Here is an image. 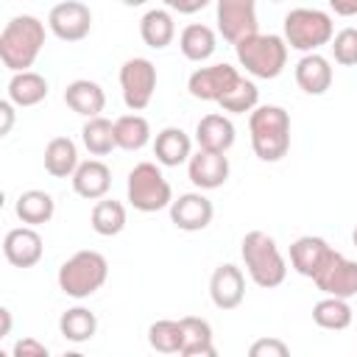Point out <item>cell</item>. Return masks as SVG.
Here are the masks:
<instances>
[{
	"mask_svg": "<svg viewBox=\"0 0 357 357\" xmlns=\"http://www.w3.org/2000/svg\"><path fill=\"white\" fill-rule=\"evenodd\" d=\"M45 47V22L33 14H17L0 31V61L6 70L28 73Z\"/></svg>",
	"mask_w": 357,
	"mask_h": 357,
	"instance_id": "1",
	"label": "cell"
},
{
	"mask_svg": "<svg viewBox=\"0 0 357 357\" xmlns=\"http://www.w3.org/2000/svg\"><path fill=\"white\" fill-rule=\"evenodd\" d=\"M248 134L259 162H282L290 151V114L276 103H262L248 114Z\"/></svg>",
	"mask_w": 357,
	"mask_h": 357,
	"instance_id": "2",
	"label": "cell"
},
{
	"mask_svg": "<svg viewBox=\"0 0 357 357\" xmlns=\"http://www.w3.org/2000/svg\"><path fill=\"white\" fill-rule=\"evenodd\" d=\"M240 257H243L245 273L257 287L273 290L287 279V262L276 240L262 229H254L240 240Z\"/></svg>",
	"mask_w": 357,
	"mask_h": 357,
	"instance_id": "3",
	"label": "cell"
},
{
	"mask_svg": "<svg viewBox=\"0 0 357 357\" xmlns=\"http://www.w3.org/2000/svg\"><path fill=\"white\" fill-rule=\"evenodd\" d=\"M106 279H109V262L100 251H92V248L75 251L70 259L61 262L56 273L59 290L70 298H89L106 284Z\"/></svg>",
	"mask_w": 357,
	"mask_h": 357,
	"instance_id": "4",
	"label": "cell"
},
{
	"mask_svg": "<svg viewBox=\"0 0 357 357\" xmlns=\"http://www.w3.org/2000/svg\"><path fill=\"white\" fill-rule=\"evenodd\" d=\"M284 42L287 47L298 50V53H318V47L329 45L335 36V22L329 17V11L324 8H290L284 14Z\"/></svg>",
	"mask_w": 357,
	"mask_h": 357,
	"instance_id": "5",
	"label": "cell"
},
{
	"mask_svg": "<svg viewBox=\"0 0 357 357\" xmlns=\"http://www.w3.org/2000/svg\"><path fill=\"white\" fill-rule=\"evenodd\" d=\"M126 201L137 209V212H159V209H170L173 204V187L165 178L162 167L156 162H137L128 170L126 178Z\"/></svg>",
	"mask_w": 357,
	"mask_h": 357,
	"instance_id": "6",
	"label": "cell"
},
{
	"mask_svg": "<svg viewBox=\"0 0 357 357\" xmlns=\"http://www.w3.org/2000/svg\"><path fill=\"white\" fill-rule=\"evenodd\" d=\"M234 56L248 75L271 81V78L282 75V70L287 64V42L279 33H257V36H248L240 45H234Z\"/></svg>",
	"mask_w": 357,
	"mask_h": 357,
	"instance_id": "7",
	"label": "cell"
},
{
	"mask_svg": "<svg viewBox=\"0 0 357 357\" xmlns=\"http://www.w3.org/2000/svg\"><path fill=\"white\" fill-rule=\"evenodd\" d=\"M120 92H123V103L131 114L148 109V103L153 100L156 92V67L151 59L145 56H134L126 59L120 67Z\"/></svg>",
	"mask_w": 357,
	"mask_h": 357,
	"instance_id": "8",
	"label": "cell"
},
{
	"mask_svg": "<svg viewBox=\"0 0 357 357\" xmlns=\"http://www.w3.org/2000/svg\"><path fill=\"white\" fill-rule=\"evenodd\" d=\"M215 22H218V33L231 45H240L243 39L259 33L254 0H218Z\"/></svg>",
	"mask_w": 357,
	"mask_h": 357,
	"instance_id": "9",
	"label": "cell"
},
{
	"mask_svg": "<svg viewBox=\"0 0 357 357\" xmlns=\"http://www.w3.org/2000/svg\"><path fill=\"white\" fill-rule=\"evenodd\" d=\"M243 75L237 73V67L220 61V64H209V67H198L190 73L187 78V92L195 98V100H212V103H220L240 81Z\"/></svg>",
	"mask_w": 357,
	"mask_h": 357,
	"instance_id": "10",
	"label": "cell"
},
{
	"mask_svg": "<svg viewBox=\"0 0 357 357\" xmlns=\"http://www.w3.org/2000/svg\"><path fill=\"white\" fill-rule=\"evenodd\" d=\"M312 284L329 296V298H354L357 296V262L343 257L340 251H332L324 268L315 273Z\"/></svg>",
	"mask_w": 357,
	"mask_h": 357,
	"instance_id": "11",
	"label": "cell"
},
{
	"mask_svg": "<svg viewBox=\"0 0 357 357\" xmlns=\"http://www.w3.org/2000/svg\"><path fill=\"white\" fill-rule=\"evenodd\" d=\"M47 28L61 42H81L92 31V11L81 0H64L56 3L47 14Z\"/></svg>",
	"mask_w": 357,
	"mask_h": 357,
	"instance_id": "12",
	"label": "cell"
},
{
	"mask_svg": "<svg viewBox=\"0 0 357 357\" xmlns=\"http://www.w3.org/2000/svg\"><path fill=\"white\" fill-rule=\"evenodd\" d=\"M209 298L218 310H237L245 298V273L234 262H220L209 276Z\"/></svg>",
	"mask_w": 357,
	"mask_h": 357,
	"instance_id": "13",
	"label": "cell"
},
{
	"mask_svg": "<svg viewBox=\"0 0 357 357\" xmlns=\"http://www.w3.org/2000/svg\"><path fill=\"white\" fill-rule=\"evenodd\" d=\"M215 218V206L204 192H184L170 204V223L181 231H204Z\"/></svg>",
	"mask_w": 357,
	"mask_h": 357,
	"instance_id": "14",
	"label": "cell"
},
{
	"mask_svg": "<svg viewBox=\"0 0 357 357\" xmlns=\"http://www.w3.org/2000/svg\"><path fill=\"white\" fill-rule=\"evenodd\" d=\"M229 173H231V165H229L226 153H212V151H201L198 148L187 162V176L198 187V192L223 187Z\"/></svg>",
	"mask_w": 357,
	"mask_h": 357,
	"instance_id": "15",
	"label": "cell"
},
{
	"mask_svg": "<svg viewBox=\"0 0 357 357\" xmlns=\"http://www.w3.org/2000/svg\"><path fill=\"white\" fill-rule=\"evenodd\" d=\"M45 254V243L42 234L31 226H17L8 229L3 237V257L14 265V268H33Z\"/></svg>",
	"mask_w": 357,
	"mask_h": 357,
	"instance_id": "16",
	"label": "cell"
},
{
	"mask_svg": "<svg viewBox=\"0 0 357 357\" xmlns=\"http://www.w3.org/2000/svg\"><path fill=\"white\" fill-rule=\"evenodd\" d=\"M335 248L318 237V234H304L298 240L290 243V265L298 276H307V279H315V273L324 268V262L329 259Z\"/></svg>",
	"mask_w": 357,
	"mask_h": 357,
	"instance_id": "17",
	"label": "cell"
},
{
	"mask_svg": "<svg viewBox=\"0 0 357 357\" xmlns=\"http://www.w3.org/2000/svg\"><path fill=\"white\" fill-rule=\"evenodd\" d=\"M73 190L75 195L86 198V201H103L106 192L112 190V170L103 159H86L78 165V170L73 173Z\"/></svg>",
	"mask_w": 357,
	"mask_h": 357,
	"instance_id": "18",
	"label": "cell"
},
{
	"mask_svg": "<svg viewBox=\"0 0 357 357\" xmlns=\"http://www.w3.org/2000/svg\"><path fill=\"white\" fill-rule=\"evenodd\" d=\"M237 139L234 123L226 114H204L195 126V142L201 151H212V153H226Z\"/></svg>",
	"mask_w": 357,
	"mask_h": 357,
	"instance_id": "19",
	"label": "cell"
},
{
	"mask_svg": "<svg viewBox=\"0 0 357 357\" xmlns=\"http://www.w3.org/2000/svg\"><path fill=\"white\" fill-rule=\"evenodd\" d=\"M153 156H156V165L162 167H178V165H187L190 156H192V139L184 128L178 126H167L156 134L153 139Z\"/></svg>",
	"mask_w": 357,
	"mask_h": 357,
	"instance_id": "20",
	"label": "cell"
},
{
	"mask_svg": "<svg viewBox=\"0 0 357 357\" xmlns=\"http://www.w3.org/2000/svg\"><path fill=\"white\" fill-rule=\"evenodd\" d=\"M332 61L321 53H307L296 61V84L304 95H324L332 86Z\"/></svg>",
	"mask_w": 357,
	"mask_h": 357,
	"instance_id": "21",
	"label": "cell"
},
{
	"mask_svg": "<svg viewBox=\"0 0 357 357\" xmlns=\"http://www.w3.org/2000/svg\"><path fill=\"white\" fill-rule=\"evenodd\" d=\"M64 103H67L75 114L92 120V117H100V112L106 109V92H103V86H100L98 81L75 78V81H70L67 89H64Z\"/></svg>",
	"mask_w": 357,
	"mask_h": 357,
	"instance_id": "22",
	"label": "cell"
},
{
	"mask_svg": "<svg viewBox=\"0 0 357 357\" xmlns=\"http://www.w3.org/2000/svg\"><path fill=\"white\" fill-rule=\"evenodd\" d=\"M6 92H8V100H11L14 106L28 109V106L42 103V100L47 98L50 86H47V78H45V75L28 70V73H14V75L8 78V89H6Z\"/></svg>",
	"mask_w": 357,
	"mask_h": 357,
	"instance_id": "23",
	"label": "cell"
},
{
	"mask_svg": "<svg viewBox=\"0 0 357 357\" xmlns=\"http://www.w3.org/2000/svg\"><path fill=\"white\" fill-rule=\"evenodd\" d=\"M45 170L53 178H73V173L78 170V145L70 137H53L45 145Z\"/></svg>",
	"mask_w": 357,
	"mask_h": 357,
	"instance_id": "24",
	"label": "cell"
},
{
	"mask_svg": "<svg viewBox=\"0 0 357 357\" xmlns=\"http://www.w3.org/2000/svg\"><path fill=\"white\" fill-rule=\"evenodd\" d=\"M139 36L148 47L165 50L176 36V22L167 8H148L139 20Z\"/></svg>",
	"mask_w": 357,
	"mask_h": 357,
	"instance_id": "25",
	"label": "cell"
},
{
	"mask_svg": "<svg viewBox=\"0 0 357 357\" xmlns=\"http://www.w3.org/2000/svg\"><path fill=\"white\" fill-rule=\"evenodd\" d=\"M178 47H181L184 59L201 64V61H206V59L215 53L218 36H215V31H212L209 25H204V22H190V25H184L181 33H178Z\"/></svg>",
	"mask_w": 357,
	"mask_h": 357,
	"instance_id": "26",
	"label": "cell"
},
{
	"mask_svg": "<svg viewBox=\"0 0 357 357\" xmlns=\"http://www.w3.org/2000/svg\"><path fill=\"white\" fill-rule=\"evenodd\" d=\"M14 212H17V218H20L25 226L36 229V226H42V223H47V220L53 218L56 201H53V195L45 192V190H25V192H20V198H17Z\"/></svg>",
	"mask_w": 357,
	"mask_h": 357,
	"instance_id": "27",
	"label": "cell"
},
{
	"mask_svg": "<svg viewBox=\"0 0 357 357\" xmlns=\"http://www.w3.org/2000/svg\"><path fill=\"white\" fill-rule=\"evenodd\" d=\"M114 142L123 151H142L151 142V123L142 114H120L114 120Z\"/></svg>",
	"mask_w": 357,
	"mask_h": 357,
	"instance_id": "28",
	"label": "cell"
},
{
	"mask_svg": "<svg viewBox=\"0 0 357 357\" xmlns=\"http://www.w3.org/2000/svg\"><path fill=\"white\" fill-rule=\"evenodd\" d=\"M59 332H61V337H67L70 343H86V340H92L95 332H98V318H95V312L86 310V307H70V310H64L61 318H59Z\"/></svg>",
	"mask_w": 357,
	"mask_h": 357,
	"instance_id": "29",
	"label": "cell"
},
{
	"mask_svg": "<svg viewBox=\"0 0 357 357\" xmlns=\"http://www.w3.org/2000/svg\"><path fill=\"white\" fill-rule=\"evenodd\" d=\"M81 142L92 156H109L117 142H114V120L109 117H92L81 126Z\"/></svg>",
	"mask_w": 357,
	"mask_h": 357,
	"instance_id": "30",
	"label": "cell"
},
{
	"mask_svg": "<svg viewBox=\"0 0 357 357\" xmlns=\"http://www.w3.org/2000/svg\"><path fill=\"white\" fill-rule=\"evenodd\" d=\"M89 226L95 234L100 237H114L126 229V206L114 198H103V201H95L92 206V215H89Z\"/></svg>",
	"mask_w": 357,
	"mask_h": 357,
	"instance_id": "31",
	"label": "cell"
},
{
	"mask_svg": "<svg viewBox=\"0 0 357 357\" xmlns=\"http://www.w3.org/2000/svg\"><path fill=\"white\" fill-rule=\"evenodd\" d=\"M351 304L346 298H329L324 296L321 301L312 304V321L321 326V329H329V332H340V329H349L351 326Z\"/></svg>",
	"mask_w": 357,
	"mask_h": 357,
	"instance_id": "32",
	"label": "cell"
},
{
	"mask_svg": "<svg viewBox=\"0 0 357 357\" xmlns=\"http://www.w3.org/2000/svg\"><path fill=\"white\" fill-rule=\"evenodd\" d=\"M148 346L159 354H181L184 349V332L178 321L162 318L148 326Z\"/></svg>",
	"mask_w": 357,
	"mask_h": 357,
	"instance_id": "33",
	"label": "cell"
},
{
	"mask_svg": "<svg viewBox=\"0 0 357 357\" xmlns=\"http://www.w3.org/2000/svg\"><path fill=\"white\" fill-rule=\"evenodd\" d=\"M223 112H229V114H251L257 106H259V89H257V84L251 81V78H240L237 81V86L218 103Z\"/></svg>",
	"mask_w": 357,
	"mask_h": 357,
	"instance_id": "34",
	"label": "cell"
},
{
	"mask_svg": "<svg viewBox=\"0 0 357 357\" xmlns=\"http://www.w3.org/2000/svg\"><path fill=\"white\" fill-rule=\"evenodd\" d=\"M332 59L340 64V67H357V28H340L332 42Z\"/></svg>",
	"mask_w": 357,
	"mask_h": 357,
	"instance_id": "35",
	"label": "cell"
},
{
	"mask_svg": "<svg viewBox=\"0 0 357 357\" xmlns=\"http://www.w3.org/2000/svg\"><path fill=\"white\" fill-rule=\"evenodd\" d=\"M178 324H181V332H184V349H187V346L212 343V324H209L206 318L184 315V318H178Z\"/></svg>",
	"mask_w": 357,
	"mask_h": 357,
	"instance_id": "36",
	"label": "cell"
},
{
	"mask_svg": "<svg viewBox=\"0 0 357 357\" xmlns=\"http://www.w3.org/2000/svg\"><path fill=\"white\" fill-rule=\"evenodd\" d=\"M248 357H290V346L282 337H257L248 346Z\"/></svg>",
	"mask_w": 357,
	"mask_h": 357,
	"instance_id": "37",
	"label": "cell"
},
{
	"mask_svg": "<svg viewBox=\"0 0 357 357\" xmlns=\"http://www.w3.org/2000/svg\"><path fill=\"white\" fill-rule=\"evenodd\" d=\"M11 357H50V349L36 337H20L11 346Z\"/></svg>",
	"mask_w": 357,
	"mask_h": 357,
	"instance_id": "38",
	"label": "cell"
},
{
	"mask_svg": "<svg viewBox=\"0 0 357 357\" xmlns=\"http://www.w3.org/2000/svg\"><path fill=\"white\" fill-rule=\"evenodd\" d=\"M0 117H3V123H0V137H6L8 131H11V126H14V103L6 98V100H0Z\"/></svg>",
	"mask_w": 357,
	"mask_h": 357,
	"instance_id": "39",
	"label": "cell"
},
{
	"mask_svg": "<svg viewBox=\"0 0 357 357\" xmlns=\"http://www.w3.org/2000/svg\"><path fill=\"white\" fill-rule=\"evenodd\" d=\"M178 357H218V349H215V343L187 346V349H181V354H178Z\"/></svg>",
	"mask_w": 357,
	"mask_h": 357,
	"instance_id": "40",
	"label": "cell"
},
{
	"mask_svg": "<svg viewBox=\"0 0 357 357\" xmlns=\"http://www.w3.org/2000/svg\"><path fill=\"white\" fill-rule=\"evenodd\" d=\"M329 8L340 17H354L357 14V0H332Z\"/></svg>",
	"mask_w": 357,
	"mask_h": 357,
	"instance_id": "41",
	"label": "cell"
},
{
	"mask_svg": "<svg viewBox=\"0 0 357 357\" xmlns=\"http://www.w3.org/2000/svg\"><path fill=\"white\" fill-rule=\"evenodd\" d=\"M167 6H170V8H176V11L192 14V11H201V8H206V0H195V3H178V0H170Z\"/></svg>",
	"mask_w": 357,
	"mask_h": 357,
	"instance_id": "42",
	"label": "cell"
},
{
	"mask_svg": "<svg viewBox=\"0 0 357 357\" xmlns=\"http://www.w3.org/2000/svg\"><path fill=\"white\" fill-rule=\"evenodd\" d=\"M0 315H3V335H8V329H11V312L3 307V310H0Z\"/></svg>",
	"mask_w": 357,
	"mask_h": 357,
	"instance_id": "43",
	"label": "cell"
},
{
	"mask_svg": "<svg viewBox=\"0 0 357 357\" xmlns=\"http://www.w3.org/2000/svg\"><path fill=\"white\" fill-rule=\"evenodd\" d=\"M61 357H86V354H81V351H64Z\"/></svg>",
	"mask_w": 357,
	"mask_h": 357,
	"instance_id": "44",
	"label": "cell"
},
{
	"mask_svg": "<svg viewBox=\"0 0 357 357\" xmlns=\"http://www.w3.org/2000/svg\"><path fill=\"white\" fill-rule=\"evenodd\" d=\"M351 245L357 248V226H354V231H351Z\"/></svg>",
	"mask_w": 357,
	"mask_h": 357,
	"instance_id": "45",
	"label": "cell"
},
{
	"mask_svg": "<svg viewBox=\"0 0 357 357\" xmlns=\"http://www.w3.org/2000/svg\"><path fill=\"white\" fill-rule=\"evenodd\" d=\"M0 357H11V351H3V354H0Z\"/></svg>",
	"mask_w": 357,
	"mask_h": 357,
	"instance_id": "46",
	"label": "cell"
}]
</instances>
